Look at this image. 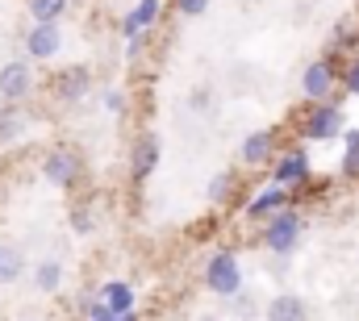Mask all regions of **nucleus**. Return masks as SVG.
I'll list each match as a JSON object with an SVG mask.
<instances>
[{
	"label": "nucleus",
	"instance_id": "23",
	"mask_svg": "<svg viewBox=\"0 0 359 321\" xmlns=\"http://www.w3.org/2000/svg\"><path fill=\"white\" fill-rule=\"evenodd\" d=\"M72 226H76V230H80V234H88V213H76V217H72Z\"/></svg>",
	"mask_w": 359,
	"mask_h": 321
},
{
	"label": "nucleus",
	"instance_id": "3",
	"mask_svg": "<svg viewBox=\"0 0 359 321\" xmlns=\"http://www.w3.org/2000/svg\"><path fill=\"white\" fill-rule=\"evenodd\" d=\"M59 46H63V34H59V25H55V21H38V25L29 29L25 50H29L34 59H50V55H59Z\"/></svg>",
	"mask_w": 359,
	"mask_h": 321
},
{
	"label": "nucleus",
	"instance_id": "6",
	"mask_svg": "<svg viewBox=\"0 0 359 321\" xmlns=\"http://www.w3.org/2000/svg\"><path fill=\"white\" fill-rule=\"evenodd\" d=\"M42 171H46V179H50L55 188H63V184H72V179L80 175V159H76L72 151H55V155L46 159Z\"/></svg>",
	"mask_w": 359,
	"mask_h": 321
},
{
	"label": "nucleus",
	"instance_id": "8",
	"mask_svg": "<svg viewBox=\"0 0 359 321\" xmlns=\"http://www.w3.org/2000/svg\"><path fill=\"white\" fill-rule=\"evenodd\" d=\"M88 92V71L84 67H67L59 80H55V96L59 100H80Z\"/></svg>",
	"mask_w": 359,
	"mask_h": 321
},
{
	"label": "nucleus",
	"instance_id": "17",
	"mask_svg": "<svg viewBox=\"0 0 359 321\" xmlns=\"http://www.w3.org/2000/svg\"><path fill=\"white\" fill-rule=\"evenodd\" d=\"M67 8V0H29L34 21H59V13Z\"/></svg>",
	"mask_w": 359,
	"mask_h": 321
},
{
	"label": "nucleus",
	"instance_id": "2",
	"mask_svg": "<svg viewBox=\"0 0 359 321\" xmlns=\"http://www.w3.org/2000/svg\"><path fill=\"white\" fill-rule=\"evenodd\" d=\"M297 234H301V217H297V213H288V209H280V213L268 221L264 242H268L276 254H288V250L297 246Z\"/></svg>",
	"mask_w": 359,
	"mask_h": 321
},
{
	"label": "nucleus",
	"instance_id": "19",
	"mask_svg": "<svg viewBox=\"0 0 359 321\" xmlns=\"http://www.w3.org/2000/svg\"><path fill=\"white\" fill-rule=\"evenodd\" d=\"M230 184H234L230 175H213V179H209V196H213V200H226V192H230Z\"/></svg>",
	"mask_w": 359,
	"mask_h": 321
},
{
	"label": "nucleus",
	"instance_id": "5",
	"mask_svg": "<svg viewBox=\"0 0 359 321\" xmlns=\"http://www.w3.org/2000/svg\"><path fill=\"white\" fill-rule=\"evenodd\" d=\"M334 130H343V117H339V109H330V104H318L309 117H305V138H330Z\"/></svg>",
	"mask_w": 359,
	"mask_h": 321
},
{
	"label": "nucleus",
	"instance_id": "7",
	"mask_svg": "<svg viewBox=\"0 0 359 321\" xmlns=\"http://www.w3.org/2000/svg\"><path fill=\"white\" fill-rule=\"evenodd\" d=\"M268 321H309V309H305L301 296L284 292V296H276L268 305Z\"/></svg>",
	"mask_w": 359,
	"mask_h": 321
},
{
	"label": "nucleus",
	"instance_id": "22",
	"mask_svg": "<svg viewBox=\"0 0 359 321\" xmlns=\"http://www.w3.org/2000/svg\"><path fill=\"white\" fill-rule=\"evenodd\" d=\"M121 104H126V100H121V92H109V96H104V109H113V113H121Z\"/></svg>",
	"mask_w": 359,
	"mask_h": 321
},
{
	"label": "nucleus",
	"instance_id": "15",
	"mask_svg": "<svg viewBox=\"0 0 359 321\" xmlns=\"http://www.w3.org/2000/svg\"><path fill=\"white\" fill-rule=\"evenodd\" d=\"M280 209H284V188L276 184V188H268V192L247 209V213H251V217H264V213H280Z\"/></svg>",
	"mask_w": 359,
	"mask_h": 321
},
{
	"label": "nucleus",
	"instance_id": "14",
	"mask_svg": "<svg viewBox=\"0 0 359 321\" xmlns=\"http://www.w3.org/2000/svg\"><path fill=\"white\" fill-rule=\"evenodd\" d=\"M100 296H104V305H109L117 317H121V313H130V301H134V296H130V288H126V284H104V292H100Z\"/></svg>",
	"mask_w": 359,
	"mask_h": 321
},
{
	"label": "nucleus",
	"instance_id": "10",
	"mask_svg": "<svg viewBox=\"0 0 359 321\" xmlns=\"http://www.w3.org/2000/svg\"><path fill=\"white\" fill-rule=\"evenodd\" d=\"M301 83H305V96H313V100L326 96V92H330V67H326V63H309L305 76H301Z\"/></svg>",
	"mask_w": 359,
	"mask_h": 321
},
{
	"label": "nucleus",
	"instance_id": "24",
	"mask_svg": "<svg viewBox=\"0 0 359 321\" xmlns=\"http://www.w3.org/2000/svg\"><path fill=\"white\" fill-rule=\"evenodd\" d=\"M347 88H351V96H359V63L351 67V76H347Z\"/></svg>",
	"mask_w": 359,
	"mask_h": 321
},
{
	"label": "nucleus",
	"instance_id": "21",
	"mask_svg": "<svg viewBox=\"0 0 359 321\" xmlns=\"http://www.w3.org/2000/svg\"><path fill=\"white\" fill-rule=\"evenodd\" d=\"M176 8L184 17H196V13H205L209 8V0H176Z\"/></svg>",
	"mask_w": 359,
	"mask_h": 321
},
{
	"label": "nucleus",
	"instance_id": "1",
	"mask_svg": "<svg viewBox=\"0 0 359 321\" xmlns=\"http://www.w3.org/2000/svg\"><path fill=\"white\" fill-rule=\"evenodd\" d=\"M205 280H209V288H213L217 296H234V292H238V284H243L234 254H213V259H209V271H205Z\"/></svg>",
	"mask_w": 359,
	"mask_h": 321
},
{
	"label": "nucleus",
	"instance_id": "25",
	"mask_svg": "<svg viewBox=\"0 0 359 321\" xmlns=\"http://www.w3.org/2000/svg\"><path fill=\"white\" fill-rule=\"evenodd\" d=\"M201 321H217V317H201Z\"/></svg>",
	"mask_w": 359,
	"mask_h": 321
},
{
	"label": "nucleus",
	"instance_id": "13",
	"mask_svg": "<svg viewBox=\"0 0 359 321\" xmlns=\"http://www.w3.org/2000/svg\"><path fill=\"white\" fill-rule=\"evenodd\" d=\"M268 151H271V134L268 130H259V134H251V138L243 142V159L247 163H264L268 159Z\"/></svg>",
	"mask_w": 359,
	"mask_h": 321
},
{
	"label": "nucleus",
	"instance_id": "18",
	"mask_svg": "<svg viewBox=\"0 0 359 321\" xmlns=\"http://www.w3.org/2000/svg\"><path fill=\"white\" fill-rule=\"evenodd\" d=\"M21 130H25V117L21 113H0V142L4 138H17Z\"/></svg>",
	"mask_w": 359,
	"mask_h": 321
},
{
	"label": "nucleus",
	"instance_id": "20",
	"mask_svg": "<svg viewBox=\"0 0 359 321\" xmlns=\"http://www.w3.org/2000/svg\"><path fill=\"white\" fill-rule=\"evenodd\" d=\"M38 284H42V288H55V284H59V263H42V267H38Z\"/></svg>",
	"mask_w": 359,
	"mask_h": 321
},
{
	"label": "nucleus",
	"instance_id": "12",
	"mask_svg": "<svg viewBox=\"0 0 359 321\" xmlns=\"http://www.w3.org/2000/svg\"><path fill=\"white\" fill-rule=\"evenodd\" d=\"M155 17H159V0H142V4H138V8H134L130 17H126V34L134 38V34H138L142 25H151Z\"/></svg>",
	"mask_w": 359,
	"mask_h": 321
},
{
	"label": "nucleus",
	"instance_id": "4",
	"mask_svg": "<svg viewBox=\"0 0 359 321\" xmlns=\"http://www.w3.org/2000/svg\"><path fill=\"white\" fill-rule=\"evenodd\" d=\"M25 92H29V63H17V59L4 63L0 67V96L4 100H21Z\"/></svg>",
	"mask_w": 359,
	"mask_h": 321
},
{
	"label": "nucleus",
	"instance_id": "11",
	"mask_svg": "<svg viewBox=\"0 0 359 321\" xmlns=\"http://www.w3.org/2000/svg\"><path fill=\"white\" fill-rule=\"evenodd\" d=\"M305 175H309V159H305V155H288V159L276 167V184H280V188H284V184H301Z\"/></svg>",
	"mask_w": 359,
	"mask_h": 321
},
{
	"label": "nucleus",
	"instance_id": "9",
	"mask_svg": "<svg viewBox=\"0 0 359 321\" xmlns=\"http://www.w3.org/2000/svg\"><path fill=\"white\" fill-rule=\"evenodd\" d=\"M134 175H151V171H155V163H159V142H155V138H151V134H147V138H138V142H134Z\"/></svg>",
	"mask_w": 359,
	"mask_h": 321
},
{
	"label": "nucleus",
	"instance_id": "16",
	"mask_svg": "<svg viewBox=\"0 0 359 321\" xmlns=\"http://www.w3.org/2000/svg\"><path fill=\"white\" fill-rule=\"evenodd\" d=\"M17 275H21V250L0 246V284H8V280H17Z\"/></svg>",
	"mask_w": 359,
	"mask_h": 321
}]
</instances>
